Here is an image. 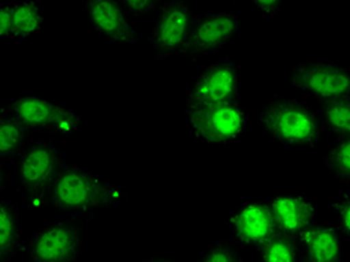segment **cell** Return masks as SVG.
<instances>
[{
	"mask_svg": "<svg viewBox=\"0 0 350 262\" xmlns=\"http://www.w3.org/2000/svg\"><path fill=\"white\" fill-rule=\"evenodd\" d=\"M129 201V190L120 181L103 179L68 162L53 185L46 207L68 216H96L100 209H111Z\"/></svg>",
	"mask_w": 350,
	"mask_h": 262,
	"instance_id": "6da1fadb",
	"label": "cell"
},
{
	"mask_svg": "<svg viewBox=\"0 0 350 262\" xmlns=\"http://www.w3.org/2000/svg\"><path fill=\"white\" fill-rule=\"evenodd\" d=\"M46 27L44 3L39 0L12 2V35L20 41L42 36Z\"/></svg>",
	"mask_w": 350,
	"mask_h": 262,
	"instance_id": "2e32d148",
	"label": "cell"
},
{
	"mask_svg": "<svg viewBox=\"0 0 350 262\" xmlns=\"http://www.w3.org/2000/svg\"><path fill=\"white\" fill-rule=\"evenodd\" d=\"M196 262H244L241 249L228 237L214 241Z\"/></svg>",
	"mask_w": 350,
	"mask_h": 262,
	"instance_id": "44dd1931",
	"label": "cell"
},
{
	"mask_svg": "<svg viewBox=\"0 0 350 262\" xmlns=\"http://www.w3.org/2000/svg\"><path fill=\"white\" fill-rule=\"evenodd\" d=\"M321 163L331 176L341 181L350 183V137L338 138L334 144L321 155Z\"/></svg>",
	"mask_w": 350,
	"mask_h": 262,
	"instance_id": "d6986e66",
	"label": "cell"
},
{
	"mask_svg": "<svg viewBox=\"0 0 350 262\" xmlns=\"http://www.w3.org/2000/svg\"><path fill=\"white\" fill-rule=\"evenodd\" d=\"M240 102V68L234 57L226 55L208 63L190 84L183 104L186 116L206 107Z\"/></svg>",
	"mask_w": 350,
	"mask_h": 262,
	"instance_id": "52a82bcc",
	"label": "cell"
},
{
	"mask_svg": "<svg viewBox=\"0 0 350 262\" xmlns=\"http://www.w3.org/2000/svg\"><path fill=\"white\" fill-rule=\"evenodd\" d=\"M65 150L54 138L30 141L15 159L14 179L17 194L29 211L42 214L59 174L68 163Z\"/></svg>",
	"mask_w": 350,
	"mask_h": 262,
	"instance_id": "7a4b0ae2",
	"label": "cell"
},
{
	"mask_svg": "<svg viewBox=\"0 0 350 262\" xmlns=\"http://www.w3.org/2000/svg\"><path fill=\"white\" fill-rule=\"evenodd\" d=\"M228 238L241 250H259L278 233L268 200H249L229 211Z\"/></svg>",
	"mask_w": 350,
	"mask_h": 262,
	"instance_id": "9c48e42d",
	"label": "cell"
},
{
	"mask_svg": "<svg viewBox=\"0 0 350 262\" xmlns=\"http://www.w3.org/2000/svg\"><path fill=\"white\" fill-rule=\"evenodd\" d=\"M84 12L93 30L102 38L108 39L118 49L137 45L142 42L141 30L135 26L133 20L127 17L120 2L116 0H93L85 2Z\"/></svg>",
	"mask_w": 350,
	"mask_h": 262,
	"instance_id": "4fadbf2b",
	"label": "cell"
},
{
	"mask_svg": "<svg viewBox=\"0 0 350 262\" xmlns=\"http://www.w3.org/2000/svg\"><path fill=\"white\" fill-rule=\"evenodd\" d=\"M240 30L241 18L234 11H206L195 15L180 57L200 62L232 42Z\"/></svg>",
	"mask_w": 350,
	"mask_h": 262,
	"instance_id": "ba28073f",
	"label": "cell"
},
{
	"mask_svg": "<svg viewBox=\"0 0 350 262\" xmlns=\"http://www.w3.org/2000/svg\"><path fill=\"white\" fill-rule=\"evenodd\" d=\"M96 216H65L36 229L25 241L27 262H78L85 226Z\"/></svg>",
	"mask_w": 350,
	"mask_h": 262,
	"instance_id": "277c9868",
	"label": "cell"
},
{
	"mask_svg": "<svg viewBox=\"0 0 350 262\" xmlns=\"http://www.w3.org/2000/svg\"><path fill=\"white\" fill-rule=\"evenodd\" d=\"M288 83L319 101L350 98V70L336 62L306 60L288 70Z\"/></svg>",
	"mask_w": 350,
	"mask_h": 262,
	"instance_id": "30bf717a",
	"label": "cell"
},
{
	"mask_svg": "<svg viewBox=\"0 0 350 262\" xmlns=\"http://www.w3.org/2000/svg\"><path fill=\"white\" fill-rule=\"evenodd\" d=\"M11 180V174L5 170L3 163H0V198H2V194L5 192V189L10 185Z\"/></svg>",
	"mask_w": 350,
	"mask_h": 262,
	"instance_id": "484cf974",
	"label": "cell"
},
{
	"mask_svg": "<svg viewBox=\"0 0 350 262\" xmlns=\"http://www.w3.org/2000/svg\"><path fill=\"white\" fill-rule=\"evenodd\" d=\"M295 240L301 262H345L346 238L337 226L316 222Z\"/></svg>",
	"mask_w": 350,
	"mask_h": 262,
	"instance_id": "5bb4252c",
	"label": "cell"
},
{
	"mask_svg": "<svg viewBox=\"0 0 350 262\" xmlns=\"http://www.w3.org/2000/svg\"><path fill=\"white\" fill-rule=\"evenodd\" d=\"M259 262H301L297 240L284 234H277L258 250Z\"/></svg>",
	"mask_w": 350,
	"mask_h": 262,
	"instance_id": "ffe728a7",
	"label": "cell"
},
{
	"mask_svg": "<svg viewBox=\"0 0 350 262\" xmlns=\"http://www.w3.org/2000/svg\"><path fill=\"white\" fill-rule=\"evenodd\" d=\"M329 207L337 218V228L343 234L346 240L350 238V192L349 190H340L338 194L332 196Z\"/></svg>",
	"mask_w": 350,
	"mask_h": 262,
	"instance_id": "7402d4cb",
	"label": "cell"
},
{
	"mask_svg": "<svg viewBox=\"0 0 350 262\" xmlns=\"http://www.w3.org/2000/svg\"><path fill=\"white\" fill-rule=\"evenodd\" d=\"M10 113L31 133H42L46 138H68L84 126L78 109L41 96H17L5 104Z\"/></svg>",
	"mask_w": 350,
	"mask_h": 262,
	"instance_id": "5b68a950",
	"label": "cell"
},
{
	"mask_svg": "<svg viewBox=\"0 0 350 262\" xmlns=\"http://www.w3.org/2000/svg\"><path fill=\"white\" fill-rule=\"evenodd\" d=\"M187 122L189 138L200 144H237L249 137V116L241 102L198 109Z\"/></svg>",
	"mask_w": 350,
	"mask_h": 262,
	"instance_id": "8992f818",
	"label": "cell"
},
{
	"mask_svg": "<svg viewBox=\"0 0 350 262\" xmlns=\"http://www.w3.org/2000/svg\"><path fill=\"white\" fill-rule=\"evenodd\" d=\"M31 133L15 118L6 105L0 107V163L17 159L31 141Z\"/></svg>",
	"mask_w": 350,
	"mask_h": 262,
	"instance_id": "e0dca14e",
	"label": "cell"
},
{
	"mask_svg": "<svg viewBox=\"0 0 350 262\" xmlns=\"http://www.w3.org/2000/svg\"><path fill=\"white\" fill-rule=\"evenodd\" d=\"M256 122L264 133L283 146L313 153L322 150L323 131L316 111L295 98L275 94L260 108Z\"/></svg>",
	"mask_w": 350,
	"mask_h": 262,
	"instance_id": "3957f363",
	"label": "cell"
},
{
	"mask_svg": "<svg viewBox=\"0 0 350 262\" xmlns=\"http://www.w3.org/2000/svg\"><path fill=\"white\" fill-rule=\"evenodd\" d=\"M141 262H186V261H177V259L165 257V255H154V257L146 258L144 261H141Z\"/></svg>",
	"mask_w": 350,
	"mask_h": 262,
	"instance_id": "4316f807",
	"label": "cell"
},
{
	"mask_svg": "<svg viewBox=\"0 0 350 262\" xmlns=\"http://www.w3.org/2000/svg\"><path fill=\"white\" fill-rule=\"evenodd\" d=\"M278 233L297 238L321 216V202L312 192H283L268 200Z\"/></svg>",
	"mask_w": 350,
	"mask_h": 262,
	"instance_id": "7c38bea8",
	"label": "cell"
},
{
	"mask_svg": "<svg viewBox=\"0 0 350 262\" xmlns=\"http://www.w3.org/2000/svg\"><path fill=\"white\" fill-rule=\"evenodd\" d=\"M314 111L322 131L336 140L350 137V98L319 101Z\"/></svg>",
	"mask_w": 350,
	"mask_h": 262,
	"instance_id": "ac0fdd59",
	"label": "cell"
},
{
	"mask_svg": "<svg viewBox=\"0 0 350 262\" xmlns=\"http://www.w3.org/2000/svg\"><path fill=\"white\" fill-rule=\"evenodd\" d=\"M12 35V2H0V39Z\"/></svg>",
	"mask_w": 350,
	"mask_h": 262,
	"instance_id": "cb8c5ba5",
	"label": "cell"
},
{
	"mask_svg": "<svg viewBox=\"0 0 350 262\" xmlns=\"http://www.w3.org/2000/svg\"><path fill=\"white\" fill-rule=\"evenodd\" d=\"M25 249L21 235L20 204L15 200L0 198V262L12 259Z\"/></svg>",
	"mask_w": 350,
	"mask_h": 262,
	"instance_id": "9a60e30c",
	"label": "cell"
},
{
	"mask_svg": "<svg viewBox=\"0 0 350 262\" xmlns=\"http://www.w3.org/2000/svg\"><path fill=\"white\" fill-rule=\"evenodd\" d=\"M163 2L159 0H120V6L131 20L141 18L150 12H157Z\"/></svg>",
	"mask_w": 350,
	"mask_h": 262,
	"instance_id": "603a6c76",
	"label": "cell"
},
{
	"mask_svg": "<svg viewBox=\"0 0 350 262\" xmlns=\"http://www.w3.org/2000/svg\"><path fill=\"white\" fill-rule=\"evenodd\" d=\"M250 6L254 8L259 14L274 17V15H278L283 11L284 2L283 0H256V2H252Z\"/></svg>",
	"mask_w": 350,
	"mask_h": 262,
	"instance_id": "d4e9b609",
	"label": "cell"
},
{
	"mask_svg": "<svg viewBox=\"0 0 350 262\" xmlns=\"http://www.w3.org/2000/svg\"><path fill=\"white\" fill-rule=\"evenodd\" d=\"M193 18L192 3L187 0H163L148 35V42L157 60L180 57Z\"/></svg>",
	"mask_w": 350,
	"mask_h": 262,
	"instance_id": "8fae6325",
	"label": "cell"
}]
</instances>
